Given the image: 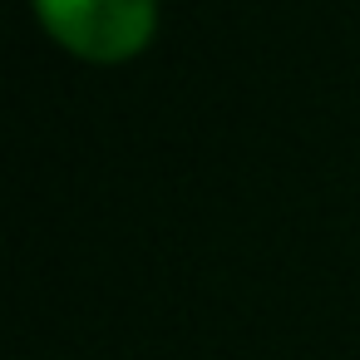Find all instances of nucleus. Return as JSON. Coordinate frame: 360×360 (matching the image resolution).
<instances>
[{"mask_svg": "<svg viewBox=\"0 0 360 360\" xmlns=\"http://www.w3.org/2000/svg\"><path fill=\"white\" fill-rule=\"evenodd\" d=\"M55 45L89 65H119L148 50L158 0H30Z\"/></svg>", "mask_w": 360, "mask_h": 360, "instance_id": "nucleus-1", "label": "nucleus"}]
</instances>
